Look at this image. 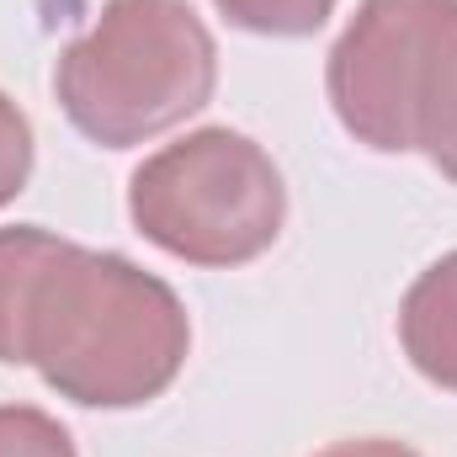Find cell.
<instances>
[{
	"label": "cell",
	"instance_id": "obj_2",
	"mask_svg": "<svg viewBox=\"0 0 457 457\" xmlns=\"http://www.w3.org/2000/svg\"><path fill=\"white\" fill-rule=\"evenodd\" d=\"M219 48L187 0H107L59 54L54 96L102 149H133L213 102Z\"/></svg>",
	"mask_w": 457,
	"mask_h": 457
},
{
	"label": "cell",
	"instance_id": "obj_3",
	"mask_svg": "<svg viewBox=\"0 0 457 457\" xmlns=\"http://www.w3.org/2000/svg\"><path fill=\"white\" fill-rule=\"evenodd\" d=\"M128 219L165 255L228 271L277 245L287 224V187L255 138L197 128L133 170Z\"/></svg>",
	"mask_w": 457,
	"mask_h": 457
},
{
	"label": "cell",
	"instance_id": "obj_5",
	"mask_svg": "<svg viewBox=\"0 0 457 457\" xmlns=\"http://www.w3.org/2000/svg\"><path fill=\"white\" fill-rule=\"evenodd\" d=\"M399 345L426 383L457 394V250L410 282L399 303Z\"/></svg>",
	"mask_w": 457,
	"mask_h": 457
},
{
	"label": "cell",
	"instance_id": "obj_8",
	"mask_svg": "<svg viewBox=\"0 0 457 457\" xmlns=\"http://www.w3.org/2000/svg\"><path fill=\"white\" fill-rule=\"evenodd\" d=\"M0 457H75V442L48 410L0 404Z\"/></svg>",
	"mask_w": 457,
	"mask_h": 457
},
{
	"label": "cell",
	"instance_id": "obj_11",
	"mask_svg": "<svg viewBox=\"0 0 457 457\" xmlns=\"http://www.w3.org/2000/svg\"><path fill=\"white\" fill-rule=\"evenodd\" d=\"M314 457H420V453L394 442V436H356V442H336V447H325Z\"/></svg>",
	"mask_w": 457,
	"mask_h": 457
},
{
	"label": "cell",
	"instance_id": "obj_10",
	"mask_svg": "<svg viewBox=\"0 0 457 457\" xmlns=\"http://www.w3.org/2000/svg\"><path fill=\"white\" fill-rule=\"evenodd\" d=\"M426 154H431V165H436L447 181H457V96H453V107L442 112V122H436V133H431Z\"/></svg>",
	"mask_w": 457,
	"mask_h": 457
},
{
	"label": "cell",
	"instance_id": "obj_7",
	"mask_svg": "<svg viewBox=\"0 0 457 457\" xmlns=\"http://www.w3.org/2000/svg\"><path fill=\"white\" fill-rule=\"evenodd\" d=\"M219 16L255 37H314L341 0H213Z\"/></svg>",
	"mask_w": 457,
	"mask_h": 457
},
{
	"label": "cell",
	"instance_id": "obj_9",
	"mask_svg": "<svg viewBox=\"0 0 457 457\" xmlns=\"http://www.w3.org/2000/svg\"><path fill=\"white\" fill-rule=\"evenodd\" d=\"M27 176H32V122L0 91V208L21 197Z\"/></svg>",
	"mask_w": 457,
	"mask_h": 457
},
{
	"label": "cell",
	"instance_id": "obj_4",
	"mask_svg": "<svg viewBox=\"0 0 457 457\" xmlns=\"http://www.w3.org/2000/svg\"><path fill=\"white\" fill-rule=\"evenodd\" d=\"M325 91L356 144L426 149L457 96V0H361L325 59Z\"/></svg>",
	"mask_w": 457,
	"mask_h": 457
},
{
	"label": "cell",
	"instance_id": "obj_1",
	"mask_svg": "<svg viewBox=\"0 0 457 457\" xmlns=\"http://www.w3.org/2000/svg\"><path fill=\"white\" fill-rule=\"evenodd\" d=\"M192 351V320L170 282L117 250L64 245L32 287L27 367L80 410L160 399Z\"/></svg>",
	"mask_w": 457,
	"mask_h": 457
},
{
	"label": "cell",
	"instance_id": "obj_6",
	"mask_svg": "<svg viewBox=\"0 0 457 457\" xmlns=\"http://www.w3.org/2000/svg\"><path fill=\"white\" fill-rule=\"evenodd\" d=\"M70 239H59L43 224H11L0 228V367H21L27 361V309H32V287L48 271V261L64 250Z\"/></svg>",
	"mask_w": 457,
	"mask_h": 457
}]
</instances>
